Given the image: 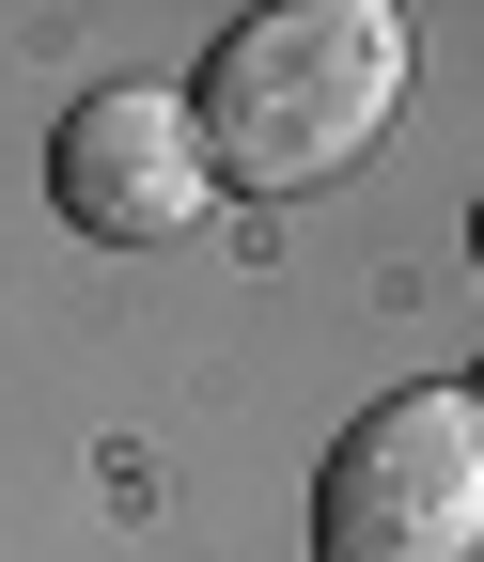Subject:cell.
Returning <instances> with one entry per match:
<instances>
[{"label": "cell", "mask_w": 484, "mask_h": 562, "mask_svg": "<svg viewBox=\"0 0 484 562\" xmlns=\"http://www.w3.org/2000/svg\"><path fill=\"white\" fill-rule=\"evenodd\" d=\"M406 110V16L391 0H266L203 47V94H188V140H203V188H250V203H297L328 172H360Z\"/></svg>", "instance_id": "obj_1"}, {"label": "cell", "mask_w": 484, "mask_h": 562, "mask_svg": "<svg viewBox=\"0 0 484 562\" xmlns=\"http://www.w3.org/2000/svg\"><path fill=\"white\" fill-rule=\"evenodd\" d=\"M484 547V391H391L313 469V562H469Z\"/></svg>", "instance_id": "obj_2"}, {"label": "cell", "mask_w": 484, "mask_h": 562, "mask_svg": "<svg viewBox=\"0 0 484 562\" xmlns=\"http://www.w3.org/2000/svg\"><path fill=\"white\" fill-rule=\"evenodd\" d=\"M47 203L79 220L94 250H172L203 203V140H188V94H157V79H94L79 110L47 125Z\"/></svg>", "instance_id": "obj_3"}]
</instances>
